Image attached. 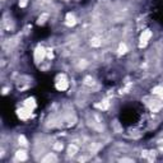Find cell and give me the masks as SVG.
Wrapping results in <instances>:
<instances>
[{
	"instance_id": "cell-3",
	"label": "cell",
	"mask_w": 163,
	"mask_h": 163,
	"mask_svg": "<svg viewBox=\"0 0 163 163\" xmlns=\"http://www.w3.org/2000/svg\"><path fill=\"white\" fill-rule=\"evenodd\" d=\"M150 37H152L150 31H144L142 33V36H140V47H144L148 44V41L150 40Z\"/></svg>"
},
{
	"instance_id": "cell-11",
	"label": "cell",
	"mask_w": 163,
	"mask_h": 163,
	"mask_svg": "<svg viewBox=\"0 0 163 163\" xmlns=\"http://www.w3.org/2000/svg\"><path fill=\"white\" fill-rule=\"evenodd\" d=\"M19 5H21V7H25V5H27V0H21V1H19Z\"/></svg>"
},
{
	"instance_id": "cell-9",
	"label": "cell",
	"mask_w": 163,
	"mask_h": 163,
	"mask_svg": "<svg viewBox=\"0 0 163 163\" xmlns=\"http://www.w3.org/2000/svg\"><path fill=\"white\" fill-rule=\"evenodd\" d=\"M125 52H126V45L121 44L119 47V54H125Z\"/></svg>"
},
{
	"instance_id": "cell-1",
	"label": "cell",
	"mask_w": 163,
	"mask_h": 163,
	"mask_svg": "<svg viewBox=\"0 0 163 163\" xmlns=\"http://www.w3.org/2000/svg\"><path fill=\"white\" fill-rule=\"evenodd\" d=\"M68 85H69V83H68V79L65 78V75H60L58 80H56V88L59 91H65L68 88Z\"/></svg>"
},
{
	"instance_id": "cell-12",
	"label": "cell",
	"mask_w": 163,
	"mask_h": 163,
	"mask_svg": "<svg viewBox=\"0 0 163 163\" xmlns=\"http://www.w3.org/2000/svg\"><path fill=\"white\" fill-rule=\"evenodd\" d=\"M46 17H47V14H44V18H46ZM44 18H42V19H44ZM44 22H45V21H41V18H40V19H38V24H41V23H44Z\"/></svg>"
},
{
	"instance_id": "cell-8",
	"label": "cell",
	"mask_w": 163,
	"mask_h": 163,
	"mask_svg": "<svg viewBox=\"0 0 163 163\" xmlns=\"http://www.w3.org/2000/svg\"><path fill=\"white\" fill-rule=\"evenodd\" d=\"M42 161H44V162H46V161H56V157H54L52 154L50 153V154H47V157H45Z\"/></svg>"
},
{
	"instance_id": "cell-4",
	"label": "cell",
	"mask_w": 163,
	"mask_h": 163,
	"mask_svg": "<svg viewBox=\"0 0 163 163\" xmlns=\"http://www.w3.org/2000/svg\"><path fill=\"white\" fill-rule=\"evenodd\" d=\"M15 159H18V161H25L27 159V153H25V150H18L15 153Z\"/></svg>"
},
{
	"instance_id": "cell-7",
	"label": "cell",
	"mask_w": 163,
	"mask_h": 163,
	"mask_svg": "<svg viewBox=\"0 0 163 163\" xmlns=\"http://www.w3.org/2000/svg\"><path fill=\"white\" fill-rule=\"evenodd\" d=\"M62 148H64V145H62V143H60V142H58L55 145H54V149H55V150H58V152L62 150Z\"/></svg>"
},
{
	"instance_id": "cell-6",
	"label": "cell",
	"mask_w": 163,
	"mask_h": 163,
	"mask_svg": "<svg viewBox=\"0 0 163 163\" xmlns=\"http://www.w3.org/2000/svg\"><path fill=\"white\" fill-rule=\"evenodd\" d=\"M68 152H69V154L73 156V154H75L76 152H78V148H76L74 144H71V145H69V148H68Z\"/></svg>"
},
{
	"instance_id": "cell-5",
	"label": "cell",
	"mask_w": 163,
	"mask_h": 163,
	"mask_svg": "<svg viewBox=\"0 0 163 163\" xmlns=\"http://www.w3.org/2000/svg\"><path fill=\"white\" fill-rule=\"evenodd\" d=\"M74 23H75V18H74V15L73 14H68L66 15V24L68 25H73Z\"/></svg>"
},
{
	"instance_id": "cell-2",
	"label": "cell",
	"mask_w": 163,
	"mask_h": 163,
	"mask_svg": "<svg viewBox=\"0 0 163 163\" xmlns=\"http://www.w3.org/2000/svg\"><path fill=\"white\" fill-rule=\"evenodd\" d=\"M46 56V50H45L42 46H38L35 51V60L36 62H42V60Z\"/></svg>"
},
{
	"instance_id": "cell-10",
	"label": "cell",
	"mask_w": 163,
	"mask_h": 163,
	"mask_svg": "<svg viewBox=\"0 0 163 163\" xmlns=\"http://www.w3.org/2000/svg\"><path fill=\"white\" fill-rule=\"evenodd\" d=\"M91 44H92L93 46H99V45H101V42H99V40L94 38V40H93V42H91Z\"/></svg>"
}]
</instances>
